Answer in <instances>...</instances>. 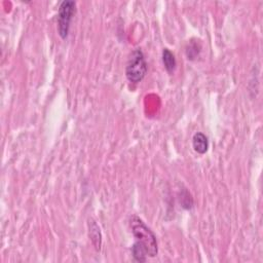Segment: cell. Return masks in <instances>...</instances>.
Wrapping results in <instances>:
<instances>
[{"label": "cell", "instance_id": "cell-1", "mask_svg": "<svg viewBox=\"0 0 263 263\" xmlns=\"http://www.w3.org/2000/svg\"><path fill=\"white\" fill-rule=\"evenodd\" d=\"M135 243L132 247V254L136 261L145 262L147 257H156L158 248L156 234L137 216H133L130 220Z\"/></svg>", "mask_w": 263, "mask_h": 263}, {"label": "cell", "instance_id": "cell-2", "mask_svg": "<svg viewBox=\"0 0 263 263\" xmlns=\"http://www.w3.org/2000/svg\"><path fill=\"white\" fill-rule=\"evenodd\" d=\"M147 73V63L140 49L134 50L126 63L125 75L132 84H139Z\"/></svg>", "mask_w": 263, "mask_h": 263}, {"label": "cell", "instance_id": "cell-3", "mask_svg": "<svg viewBox=\"0 0 263 263\" xmlns=\"http://www.w3.org/2000/svg\"><path fill=\"white\" fill-rule=\"evenodd\" d=\"M76 12V3L71 0L61 2L58 13V33L62 39H66L69 34L72 18Z\"/></svg>", "mask_w": 263, "mask_h": 263}, {"label": "cell", "instance_id": "cell-4", "mask_svg": "<svg viewBox=\"0 0 263 263\" xmlns=\"http://www.w3.org/2000/svg\"><path fill=\"white\" fill-rule=\"evenodd\" d=\"M193 147L198 154H205L209 149V140L207 136L201 132L195 133L193 138Z\"/></svg>", "mask_w": 263, "mask_h": 263}, {"label": "cell", "instance_id": "cell-5", "mask_svg": "<svg viewBox=\"0 0 263 263\" xmlns=\"http://www.w3.org/2000/svg\"><path fill=\"white\" fill-rule=\"evenodd\" d=\"M162 63H164L165 68L169 73H174L177 67V61L174 53L168 49H164L162 51Z\"/></svg>", "mask_w": 263, "mask_h": 263}, {"label": "cell", "instance_id": "cell-6", "mask_svg": "<svg viewBox=\"0 0 263 263\" xmlns=\"http://www.w3.org/2000/svg\"><path fill=\"white\" fill-rule=\"evenodd\" d=\"M88 228H89L90 240H92L96 249L100 250V248H101V232H100L99 226L94 220H89Z\"/></svg>", "mask_w": 263, "mask_h": 263}, {"label": "cell", "instance_id": "cell-7", "mask_svg": "<svg viewBox=\"0 0 263 263\" xmlns=\"http://www.w3.org/2000/svg\"><path fill=\"white\" fill-rule=\"evenodd\" d=\"M201 49H202V47H201V44H199V42H196L193 40L190 41L186 48L187 59L188 60H194L198 56L199 52H201Z\"/></svg>", "mask_w": 263, "mask_h": 263}]
</instances>
